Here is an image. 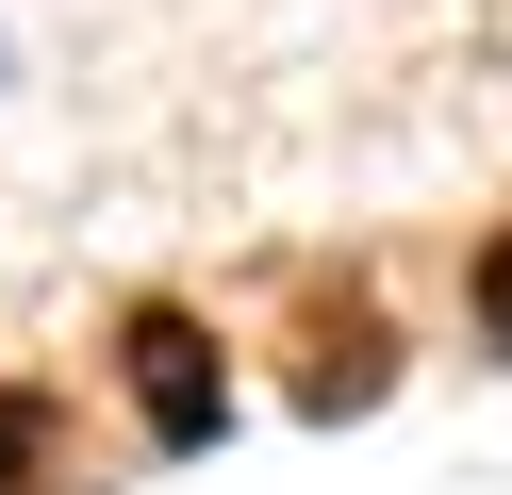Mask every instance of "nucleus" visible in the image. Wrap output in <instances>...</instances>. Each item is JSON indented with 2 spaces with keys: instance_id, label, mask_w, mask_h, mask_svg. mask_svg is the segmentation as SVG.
Segmentation results:
<instances>
[{
  "instance_id": "1",
  "label": "nucleus",
  "mask_w": 512,
  "mask_h": 495,
  "mask_svg": "<svg viewBox=\"0 0 512 495\" xmlns=\"http://www.w3.org/2000/svg\"><path fill=\"white\" fill-rule=\"evenodd\" d=\"M133 396H149V429H166V446H199V429H215V363H199V330H182V314L133 330Z\"/></svg>"
},
{
  "instance_id": "2",
  "label": "nucleus",
  "mask_w": 512,
  "mask_h": 495,
  "mask_svg": "<svg viewBox=\"0 0 512 495\" xmlns=\"http://www.w3.org/2000/svg\"><path fill=\"white\" fill-rule=\"evenodd\" d=\"M34 446H50V413H34V396H0V479H17Z\"/></svg>"
},
{
  "instance_id": "3",
  "label": "nucleus",
  "mask_w": 512,
  "mask_h": 495,
  "mask_svg": "<svg viewBox=\"0 0 512 495\" xmlns=\"http://www.w3.org/2000/svg\"><path fill=\"white\" fill-rule=\"evenodd\" d=\"M479 330H512V248H479Z\"/></svg>"
}]
</instances>
